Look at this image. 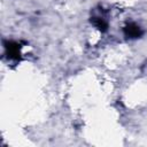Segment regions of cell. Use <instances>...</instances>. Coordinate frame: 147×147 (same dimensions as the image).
Masks as SVG:
<instances>
[{"label": "cell", "mask_w": 147, "mask_h": 147, "mask_svg": "<svg viewBox=\"0 0 147 147\" xmlns=\"http://www.w3.org/2000/svg\"><path fill=\"white\" fill-rule=\"evenodd\" d=\"M20 45L17 42H14V41H9L6 46V49H7V54L10 59H18L20 57Z\"/></svg>", "instance_id": "obj_2"}, {"label": "cell", "mask_w": 147, "mask_h": 147, "mask_svg": "<svg viewBox=\"0 0 147 147\" xmlns=\"http://www.w3.org/2000/svg\"><path fill=\"white\" fill-rule=\"evenodd\" d=\"M91 23L96 29H99L100 31H106L107 28H108L107 21L103 17H101V16H93V17H91Z\"/></svg>", "instance_id": "obj_3"}, {"label": "cell", "mask_w": 147, "mask_h": 147, "mask_svg": "<svg viewBox=\"0 0 147 147\" xmlns=\"http://www.w3.org/2000/svg\"><path fill=\"white\" fill-rule=\"evenodd\" d=\"M124 34L127 38H139L142 34V30L139 25L134 23H129L124 28Z\"/></svg>", "instance_id": "obj_1"}]
</instances>
